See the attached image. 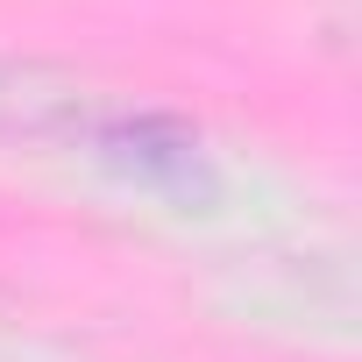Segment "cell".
I'll use <instances>...</instances> for the list:
<instances>
[{
	"label": "cell",
	"instance_id": "obj_2",
	"mask_svg": "<svg viewBox=\"0 0 362 362\" xmlns=\"http://www.w3.org/2000/svg\"><path fill=\"white\" fill-rule=\"evenodd\" d=\"M78 135V93L64 78H43L36 64H8L0 57V135Z\"/></svg>",
	"mask_w": 362,
	"mask_h": 362
},
{
	"label": "cell",
	"instance_id": "obj_1",
	"mask_svg": "<svg viewBox=\"0 0 362 362\" xmlns=\"http://www.w3.org/2000/svg\"><path fill=\"white\" fill-rule=\"evenodd\" d=\"M78 135H86V149H93L107 170L135 177V185H149V192L199 199V206L214 199L206 142H199L185 121H170V114H100V121H86Z\"/></svg>",
	"mask_w": 362,
	"mask_h": 362
}]
</instances>
